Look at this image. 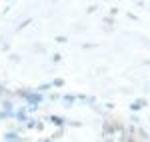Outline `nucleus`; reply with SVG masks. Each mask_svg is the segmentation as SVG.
Returning a JSON list of instances; mask_svg holds the SVG:
<instances>
[{"instance_id": "nucleus-9", "label": "nucleus", "mask_w": 150, "mask_h": 142, "mask_svg": "<svg viewBox=\"0 0 150 142\" xmlns=\"http://www.w3.org/2000/svg\"><path fill=\"white\" fill-rule=\"evenodd\" d=\"M50 84H52V86H56V88H60V86H64V80H62V78H54Z\"/></svg>"}, {"instance_id": "nucleus-13", "label": "nucleus", "mask_w": 150, "mask_h": 142, "mask_svg": "<svg viewBox=\"0 0 150 142\" xmlns=\"http://www.w3.org/2000/svg\"><path fill=\"white\" fill-rule=\"evenodd\" d=\"M6 92H8V90H6L4 86H0V94H6Z\"/></svg>"}, {"instance_id": "nucleus-12", "label": "nucleus", "mask_w": 150, "mask_h": 142, "mask_svg": "<svg viewBox=\"0 0 150 142\" xmlns=\"http://www.w3.org/2000/svg\"><path fill=\"white\" fill-rule=\"evenodd\" d=\"M60 58H62L60 54H54V56H52V60H54V62H60Z\"/></svg>"}, {"instance_id": "nucleus-2", "label": "nucleus", "mask_w": 150, "mask_h": 142, "mask_svg": "<svg viewBox=\"0 0 150 142\" xmlns=\"http://www.w3.org/2000/svg\"><path fill=\"white\" fill-rule=\"evenodd\" d=\"M14 118L18 120V122H26V120H28V112H26V108L14 110Z\"/></svg>"}, {"instance_id": "nucleus-3", "label": "nucleus", "mask_w": 150, "mask_h": 142, "mask_svg": "<svg viewBox=\"0 0 150 142\" xmlns=\"http://www.w3.org/2000/svg\"><path fill=\"white\" fill-rule=\"evenodd\" d=\"M50 122H52V124H56V126H64V124H66V118H62V116H56V114H52V116H50Z\"/></svg>"}, {"instance_id": "nucleus-8", "label": "nucleus", "mask_w": 150, "mask_h": 142, "mask_svg": "<svg viewBox=\"0 0 150 142\" xmlns=\"http://www.w3.org/2000/svg\"><path fill=\"white\" fill-rule=\"evenodd\" d=\"M2 110H14L12 100H4V102H2Z\"/></svg>"}, {"instance_id": "nucleus-4", "label": "nucleus", "mask_w": 150, "mask_h": 142, "mask_svg": "<svg viewBox=\"0 0 150 142\" xmlns=\"http://www.w3.org/2000/svg\"><path fill=\"white\" fill-rule=\"evenodd\" d=\"M52 88V84L46 82V84H40V86H36V92H40V94H44V92H48Z\"/></svg>"}, {"instance_id": "nucleus-1", "label": "nucleus", "mask_w": 150, "mask_h": 142, "mask_svg": "<svg viewBox=\"0 0 150 142\" xmlns=\"http://www.w3.org/2000/svg\"><path fill=\"white\" fill-rule=\"evenodd\" d=\"M28 104H32V106H38L42 100H44V94H40V92H36V90H30L28 94H26V98H24Z\"/></svg>"}, {"instance_id": "nucleus-11", "label": "nucleus", "mask_w": 150, "mask_h": 142, "mask_svg": "<svg viewBox=\"0 0 150 142\" xmlns=\"http://www.w3.org/2000/svg\"><path fill=\"white\" fill-rule=\"evenodd\" d=\"M56 42H62V44H64V42H66V38H64V36H56Z\"/></svg>"}, {"instance_id": "nucleus-6", "label": "nucleus", "mask_w": 150, "mask_h": 142, "mask_svg": "<svg viewBox=\"0 0 150 142\" xmlns=\"http://www.w3.org/2000/svg\"><path fill=\"white\" fill-rule=\"evenodd\" d=\"M32 88H20V90H16V96H20V98H26V94L30 92Z\"/></svg>"}, {"instance_id": "nucleus-5", "label": "nucleus", "mask_w": 150, "mask_h": 142, "mask_svg": "<svg viewBox=\"0 0 150 142\" xmlns=\"http://www.w3.org/2000/svg\"><path fill=\"white\" fill-rule=\"evenodd\" d=\"M144 106H146V100H144V98H138V100L132 104V110H140V108H144Z\"/></svg>"}, {"instance_id": "nucleus-10", "label": "nucleus", "mask_w": 150, "mask_h": 142, "mask_svg": "<svg viewBox=\"0 0 150 142\" xmlns=\"http://www.w3.org/2000/svg\"><path fill=\"white\" fill-rule=\"evenodd\" d=\"M32 22V20H30V18H28V20H24L22 24H20V26H18V28H16V30H18V32H20V30H22V28H26V26H28V24Z\"/></svg>"}, {"instance_id": "nucleus-7", "label": "nucleus", "mask_w": 150, "mask_h": 142, "mask_svg": "<svg viewBox=\"0 0 150 142\" xmlns=\"http://www.w3.org/2000/svg\"><path fill=\"white\" fill-rule=\"evenodd\" d=\"M62 100H66V104L70 106V104L76 100V94H66V96H62Z\"/></svg>"}]
</instances>
